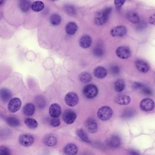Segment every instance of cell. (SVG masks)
I'll list each match as a JSON object with an SVG mask.
<instances>
[{
	"instance_id": "7c38bea8",
	"label": "cell",
	"mask_w": 155,
	"mask_h": 155,
	"mask_svg": "<svg viewBox=\"0 0 155 155\" xmlns=\"http://www.w3.org/2000/svg\"><path fill=\"white\" fill-rule=\"evenodd\" d=\"M135 65L136 68L141 72H147L149 69V67L147 63L143 60H136L135 62Z\"/></svg>"
},
{
	"instance_id": "8992f818",
	"label": "cell",
	"mask_w": 155,
	"mask_h": 155,
	"mask_svg": "<svg viewBox=\"0 0 155 155\" xmlns=\"http://www.w3.org/2000/svg\"><path fill=\"white\" fill-rule=\"evenodd\" d=\"M21 105L22 102L19 98H13L11 99L8 104V110L10 112L15 113L20 109Z\"/></svg>"
},
{
	"instance_id": "e575fe53",
	"label": "cell",
	"mask_w": 155,
	"mask_h": 155,
	"mask_svg": "<svg viewBox=\"0 0 155 155\" xmlns=\"http://www.w3.org/2000/svg\"><path fill=\"white\" fill-rule=\"evenodd\" d=\"M51 125L54 127H57L60 124V121L56 118L53 117L50 121Z\"/></svg>"
},
{
	"instance_id": "603a6c76",
	"label": "cell",
	"mask_w": 155,
	"mask_h": 155,
	"mask_svg": "<svg viewBox=\"0 0 155 155\" xmlns=\"http://www.w3.org/2000/svg\"><path fill=\"white\" fill-rule=\"evenodd\" d=\"M127 17L129 21L133 23H138L140 21L138 15L134 12H128L127 14Z\"/></svg>"
},
{
	"instance_id": "4316f807",
	"label": "cell",
	"mask_w": 155,
	"mask_h": 155,
	"mask_svg": "<svg viewBox=\"0 0 155 155\" xmlns=\"http://www.w3.org/2000/svg\"><path fill=\"white\" fill-rule=\"evenodd\" d=\"M26 126L30 129H35L38 126V123L36 120L32 118H28L24 121Z\"/></svg>"
},
{
	"instance_id": "60d3db41",
	"label": "cell",
	"mask_w": 155,
	"mask_h": 155,
	"mask_svg": "<svg viewBox=\"0 0 155 155\" xmlns=\"http://www.w3.org/2000/svg\"><path fill=\"white\" fill-rule=\"evenodd\" d=\"M67 11L69 12V14H73L74 12H75V10H74L73 7H71V6H69V7H67Z\"/></svg>"
},
{
	"instance_id": "74e56055",
	"label": "cell",
	"mask_w": 155,
	"mask_h": 155,
	"mask_svg": "<svg viewBox=\"0 0 155 155\" xmlns=\"http://www.w3.org/2000/svg\"><path fill=\"white\" fill-rule=\"evenodd\" d=\"M111 72L115 75L119 74L120 72V69L117 66H114L112 67L111 68Z\"/></svg>"
},
{
	"instance_id": "3957f363",
	"label": "cell",
	"mask_w": 155,
	"mask_h": 155,
	"mask_svg": "<svg viewBox=\"0 0 155 155\" xmlns=\"http://www.w3.org/2000/svg\"><path fill=\"white\" fill-rule=\"evenodd\" d=\"M84 95L86 98L92 99L98 94V90L96 85L90 84L85 87L83 90Z\"/></svg>"
},
{
	"instance_id": "d6986e66",
	"label": "cell",
	"mask_w": 155,
	"mask_h": 155,
	"mask_svg": "<svg viewBox=\"0 0 155 155\" xmlns=\"http://www.w3.org/2000/svg\"><path fill=\"white\" fill-rule=\"evenodd\" d=\"M23 113L28 116H31L33 115L35 111V107L32 103H28L23 108Z\"/></svg>"
},
{
	"instance_id": "cb8c5ba5",
	"label": "cell",
	"mask_w": 155,
	"mask_h": 155,
	"mask_svg": "<svg viewBox=\"0 0 155 155\" xmlns=\"http://www.w3.org/2000/svg\"><path fill=\"white\" fill-rule=\"evenodd\" d=\"M31 8L35 12H39L44 8V4L41 1H36L32 4Z\"/></svg>"
},
{
	"instance_id": "d6a6232c",
	"label": "cell",
	"mask_w": 155,
	"mask_h": 155,
	"mask_svg": "<svg viewBox=\"0 0 155 155\" xmlns=\"http://www.w3.org/2000/svg\"><path fill=\"white\" fill-rule=\"evenodd\" d=\"M11 154V151L8 147L1 146L0 147V154L1 155H9Z\"/></svg>"
},
{
	"instance_id": "44dd1931",
	"label": "cell",
	"mask_w": 155,
	"mask_h": 155,
	"mask_svg": "<svg viewBox=\"0 0 155 155\" xmlns=\"http://www.w3.org/2000/svg\"><path fill=\"white\" fill-rule=\"evenodd\" d=\"M121 144V139L119 136L117 135H113L108 141V145L111 147L117 148Z\"/></svg>"
},
{
	"instance_id": "5bb4252c",
	"label": "cell",
	"mask_w": 155,
	"mask_h": 155,
	"mask_svg": "<svg viewBox=\"0 0 155 155\" xmlns=\"http://www.w3.org/2000/svg\"><path fill=\"white\" fill-rule=\"evenodd\" d=\"M44 142L47 146H54L57 143V139L53 134H48L44 138Z\"/></svg>"
},
{
	"instance_id": "5b68a950",
	"label": "cell",
	"mask_w": 155,
	"mask_h": 155,
	"mask_svg": "<svg viewBox=\"0 0 155 155\" xmlns=\"http://www.w3.org/2000/svg\"><path fill=\"white\" fill-rule=\"evenodd\" d=\"M77 114L72 110H67L63 113V120L67 124H72L77 118Z\"/></svg>"
},
{
	"instance_id": "6da1fadb",
	"label": "cell",
	"mask_w": 155,
	"mask_h": 155,
	"mask_svg": "<svg viewBox=\"0 0 155 155\" xmlns=\"http://www.w3.org/2000/svg\"><path fill=\"white\" fill-rule=\"evenodd\" d=\"M112 12V8L108 7L102 11L97 12L95 17L94 21L96 24L101 26L107 22L109 15Z\"/></svg>"
},
{
	"instance_id": "ee69618b",
	"label": "cell",
	"mask_w": 155,
	"mask_h": 155,
	"mask_svg": "<svg viewBox=\"0 0 155 155\" xmlns=\"http://www.w3.org/2000/svg\"><path fill=\"white\" fill-rule=\"evenodd\" d=\"M4 0H0V3H1V5H2V3L4 2Z\"/></svg>"
},
{
	"instance_id": "f35d334b",
	"label": "cell",
	"mask_w": 155,
	"mask_h": 155,
	"mask_svg": "<svg viewBox=\"0 0 155 155\" xmlns=\"http://www.w3.org/2000/svg\"><path fill=\"white\" fill-rule=\"evenodd\" d=\"M142 91L145 94L151 95L152 93V91L150 89L148 88H142Z\"/></svg>"
},
{
	"instance_id": "83f0119b",
	"label": "cell",
	"mask_w": 155,
	"mask_h": 155,
	"mask_svg": "<svg viewBox=\"0 0 155 155\" xmlns=\"http://www.w3.org/2000/svg\"><path fill=\"white\" fill-rule=\"evenodd\" d=\"M7 123L12 127H17L20 126V122L18 119L13 117H9L7 119Z\"/></svg>"
},
{
	"instance_id": "f1b7e54d",
	"label": "cell",
	"mask_w": 155,
	"mask_h": 155,
	"mask_svg": "<svg viewBox=\"0 0 155 155\" xmlns=\"http://www.w3.org/2000/svg\"><path fill=\"white\" fill-rule=\"evenodd\" d=\"M30 2L28 0H22L20 4V8L23 12H27L29 10L30 6Z\"/></svg>"
},
{
	"instance_id": "52a82bcc",
	"label": "cell",
	"mask_w": 155,
	"mask_h": 155,
	"mask_svg": "<svg viewBox=\"0 0 155 155\" xmlns=\"http://www.w3.org/2000/svg\"><path fill=\"white\" fill-rule=\"evenodd\" d=\"M155 104L152 100L150 98H145L141 101L140 103V108L142 111L149 112L154 109Z\"/></svg>"
},
{
	"instance_id": "f6af8a7d",
	"label": "cell",
	"mask_w": 155,
	"mask_h": 155,
	"mask_svg": "<svg viewBox=\"0 0 155 155\" xmlns=\"http://www.w3.org/2000/svg\"><path fill=\"white\" fill-rule=\"evenodd\" d=\"M52 1H55V0H52Z\"/></svg>"
},
{
	"instance_id": "8fae6325",
	"label": "cell",
	"mask_w": 155,
	"mask_h": 155,
	"mask_svg": "<svg viewBox=\"0 0 155 155\" xmlns=\"http://www.w3.org/2000/svg\"><path fill=\"white\" fill-rule=\"evenodd\" d=\"M127 33V29L124 26H119L115 27L111 31L112 36H122Z\"/></svg>"
},
{
	"instance_id": "30bf717a",
	"label": "cell",
	"mask_w": 155,
	"mask_h": 155,
	"mask_svg": "<svg viewBox=\"0 0 155 155\" xmlns=\"http://www.w3.org/2000/svg\"><path fill=\"white\" fill-rule=\"evenodd\" d=\"M85 126L88 131L92 133H95L98 128L96 121L92 118H89L87 119L85 122Z\"/></svg>"
},
{
	"instance_id": "f546056e",
	"label": "cell",
	"mask_w": 155,
	"mask_h": 155,
	"mask_svg": "<svg viewBox=\"0 0 155 155\" xmlns=\"http://www.w3.org/2000/svg\"><path fill=\"white\" fill-rule=\"evenodd\" d=\"M77 134L80 139L88 143H90V142L88 135L83 129L78 130L77 132Z\"/></svg>"
},
{
	"instance_id": "9a60e30c",
	"label": "cell",
	"mask_w": 155,
	"mask_h": 155,
	"mask_svg": "<svg viewBox=\"0 0 155 155\" xmlns=\"http://www.w3.org/2000/svg\"><path fill=\"white\" fill-rule=\"evenodd\" d=\"M92 40L91 38L88 35H85L83 36L80 40V45L83 48H88L91 46Z\"/></svg>"
},
{
	"instance_id": "4fadbf2b",
	"label": "cell",
	"mask_w": 155,
	"mask_h": 155,
	"mask_svg": "<svg viewBox=\"0 0 155 155\" xmlns=\"http://www.w3.org/2000/svg\"><path fill=\"white\" fill-rule=\"evenodd\" d=\"M49 113L52 117H58L61 114V108L57 103H54L49 108Z\"/></svg>"
},
{
	"instance_id": "9c48e42d",
	"label": "cell",
	"mask_w": 155,
	"mask_h": 155,
	"mask_svg": "<svg viewBox=\"0 0 155 155\" xmlns=\"http://www.w3.org/2000/svg\"><path fill=\"white\" fill-rule=\"evenodd\" d=\"M34 141L33 136L29 134H24L19 138V142L22 145L24 146H30L33 143Z\"/></svg>"
},
{
	"instance_id": "1f68e13d",
	"label": "cell",
	"mask_w": 155,
	"mask_h": 155,
	"mask_svg": "<svg viewBox=\"0 0 155 155\" xmlns=\"http://www.w3.org/2000/svg\"><path fill=\"white\" fill-rule=\"evenodd\" d=\"M35 102L36 103V105L40 108L44 107L46 105V101L45 100L44 98L41 96H38V97H36Z\"/></svg>"
},
{
	"instance_id": "e0dca14e",
	"label": "cell",
	"mask_w": 155,
	"mask_h": 155,
	"mask_svg": "<svg viewBox=\"0 0 155 155\" xmlns=\"http://www.w3.org/2000/svg\"><path fill=\"white\" fill-rule=\"evenodd\" d=\"M94 75L98 78L102 79L106 77L107 71L105 68L102 67H98L95 69Z\"/></svg>"
},
{
	"instance_id": "d4e9b609",
	"label": "cell",
	"mask_w": 155,
	"mask_h": 155,
	"mask_svg": "<svg viewBox=\"0 0 155 155\" xmlns=\"http://www.w3.org/2000/svg\"><path fill=\"white\" fill-rule=\"evenodd\" d=\"M79 78L80 82L83 83H88L91 81L92 77L90 74L86 72L81 73L79 76Z\"/></svg>"
},
{
	"instance_id": "4dcf8cb0",
	"label": "cell",
	"mask_w": 155,
	"mask_h": 155,
	"mask_svg": "<svg viewBox=\"0 0 155 155\" xmlns=\"http://www.w3.org/2000/svg\"><path fill=\"white\" fill-rule=\"evenodd\" d=\"M50 22L54 26L58 25L61 22V17L57 14L52 15L50 17Z\"/></svg>"
},
{
	"instance_id": "7402d4cb",
	"label": "cell",
	"mask_w": 155,
	"mask_h": 155,
	"mask_svg": "<svg viewBox=\"0 0 155 155\" xmlns=\"http://www.w3.org/2000/svg\"><path fill=\"white\" fill-rule=\"evenodd\" d=\"M77 29H78V26L77 24L73 22L68 23L66 26V33L70 35L74 34L77 32Z\"/></svg>"
},
{
	"instance_id": "484cf974",
	"label": "cell",
	"mask_w": 155,
	"mask_h": 155,
	"mask_svg": "<svg viewBox=\"0 0 155 155\" xmlns=\"http://www.w3.org/2000/svg\"><path fill=\"white\" fill-rule=\"evenodd\" d=\"M125 87V82L123 80H118L116 81L114 85V88L117 92H121L122 91Z\"/></svg>"
},
{
	"instance_id": "d590c367",
	"label": "cell",
	"mask_w": 155,
	"mask_h": 155,
	"mask_svg": "<svg viewBox=\"0 0 155 155\" xmlns=\"http://www.w3.org/2000/svg\"><path fill=\"white\" fill-rule=\"evenodd\" d=\"M134 115V112L131 110H126L124 112L122 117L124 118L130 117Z\"/></svg>"
},
{
	"instance_id": "2e32d148",
	"label": "cell",
	"mask_w": 155,
	"mask_h": 155,
	"mask_svg": "<svg viewBox=\"0 0 155 155\" xmlns=\"http://www.w3.org/2000/svg\"><path fill=\"white\" fill-rule=\"evenodd\" d=\"M78 151V147L74 144L70 143L67 145L64 148V152L67 155H76Z\"/></svg>"
},
{
	"instance_id": "7bdbcfd3",
	"label": "cell",
	"mask_w": 155,
	"mask_h": 155,
	"mask_svg": "<svg viewBox=\"0 0 155 155\" xmlns=\"http://www.w3.org/2000/svg\"><path fill=\"white\" fill-rule=\"evenodd\" d=\"M146 26V25L145 23H144V22H142V23H141L138 26V29L139 30L142 29L144 28Z\"/></svg>"
},
{
	"instance_id": "277c9868",
	"label": "cell",
	"mask_w": 155,
	"mask_h": 155,
	"mask_svg": "<svg viewBox=\"0 0 155 155\" xmlns=\"http://www.w3.org/2000/svg\"><path fill=\"white\" fill-rule=\"evenodd\" d=\"M65 101L68 106L72 107L78 104L79 101L78 96L74 92H69L65 96Z\"/></svg>"
},
{
	"instance_id": "ba28073f",
	"label": "cell",
	"mask_w": 155,
	"mask_h": 155,
	"mask_svg": "<svg viewBox=\"0 0 155 155\" xmlns=\"http://www.w3.org/2000/svg\"><path fill=\"white\" fill-rule=\"evenodd\" d=\"M116 54L119 58L126 59L129 58L131 56V51L127 47L120 46L117 49Z\"/></svg>"
},
{
	"instance_id": "b9f144b4",
	"label": "cell",
	"mask_w": 155,
	"mask_h": 155,
	"mask_svg": "<svg viewBox=\"0 0 155 155\" xmlns=\"http://www.w3.org/2000/svg\"><path fill=\"white\" fill-rule=\"evenodd\" d=\"M149 22L152 25H155V15H153L150 17Z\"/></svg>"
},
{
	"instance_id": "ac0fdd59",
	"label": "cell",
	"mask_w": 155,
	"mask_h": 155,
	"mask_svg": "<svg viewBox=\"0 0 155 155\" xmlns=\"http://www.w3.org/2000/svg\"><path fill=\"white\" fill-rule=\"evenodd\" d=\"M1 100L4 102H7L10 100L12 98V92L6 88H3L1 90Z\"/></svg>"
},
{
	"instance_id": "8d00e7d4",
	"label": "cell",
	"mask_w": 155,
	"mask_h": 155,
	"mask_svg": "<svg viewBox=\"0 0 155 155\" xmlns=\"http://www.w3.org/2000/svg\"><path fill=\"white\" fill-rule=\"evenodd\" d=\"M125 0H114L115 6L117 8H120L125 3Z\"/></svg>"
},
{
	"instance_id": "ab89813d",
	"label": "cell",
	"mask_w": 155,
	"mask_h": 155,
	"mask_svg": "<svg viewBox=\"0 0 155 155\" xmlns=\"http://www.w3.org/2000/svg\"><path fill=\"white\" fill-rule=\"evenodd\" d=\"M134 88L135 89H138L141 88H143V85L140 83H134L133 85Z\"/></svg>"
},
{
	"instance_id": "7a4b0ae2",
	"label": "cell",
	"mask_w": 155,
	"mask_h": 155,
	"mask_svg": "<svg viewBox=\"0 0 155 155\" xmlns=\"http://www.w3.org/2000/svg\"><path fill=\"white\" fill-rule=\"evenodd\" d=\"M113 111L111 107L107 106H102L97 112L98 118L102 121H107L112 117Z\"/></svg>"
},
{
	"instance_id": "836d02e7",
	"label": "cell",
	"mask_w": 155,
	"mask_h": 155,
	"mask_svg": "<svg viewBox=\"0 0 155 155\" xmlns=\"http://www.w3.org/2000/svg\"><path fill=\"white\" fill-rule=\"evenodd\" d=\"M103 54H104V51H103V49L101 47L96 48L94 50V54L96 56L100 57V56H102Z\"/></svg>"
},
{
	"instance_id": "ffe728a7",
	"label": "cell",
	"mask_w": 155,
	"mask_h": 155,
	"mask_svg": "<svg viewBox=\"0 0 155 155\" xmlns=\"http://www.w3.org/2000/svg\"><path fill=\"white\" fill-rule=\"evenodd\" d=\"M115 101L119 105H127L131 102V99L127 96H121L116 98Z\"/></svg>"
}]
</instances>
